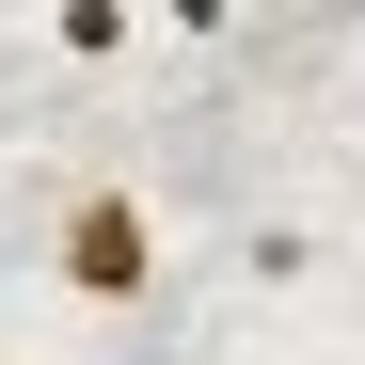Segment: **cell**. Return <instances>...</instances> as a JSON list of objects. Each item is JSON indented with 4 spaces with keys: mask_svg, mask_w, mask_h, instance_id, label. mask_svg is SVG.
<instances>
[{
    "mask_svg": "<svg viewBox=\"0 0 365 365\" xmlns=\"http://www.w3.org/2000/svg\"><path fill=\"white\" fill-rule=\"evenodd\" d=\"M48 270H64L80 302H111V318L159 286V222H143V191H128V175H80V191H64V222H48Z\"/></svg>",
    "mask_w": 365,
    "mask_h": 365,
    "instance_id": "obj_1",
    "label": "cell"
},
{
    "mask_svg": "<svg viewBox=\"0 0 365 365\" xmlns=\"http://www.w3.org/2000/svg\"><path fill=\"white\" fill-rule=\"evenodd\" d=\"M64 48H80V64H111V48H128V0H64Z\"/></svg>",
    "mask_w": 365,
    "mask_h": 365,
    "instance_id": "obj_2",
    "label": "cell"
},
{
    "mask_svg": "<svg viewBox=\"0 0 365 365\" xmlns=\"http://www.w3.org/2000/svg\"><path fill=\"white\" fill-rule=\"evenodd\" d=\"M159 16H175V32H222V16H238V0H159Z\"/></svg>",
    "mask_w": 365,
    "mask_h": 365,
    "instance_id": "obj_3",
    "label": "cell"
}]
</instances>
